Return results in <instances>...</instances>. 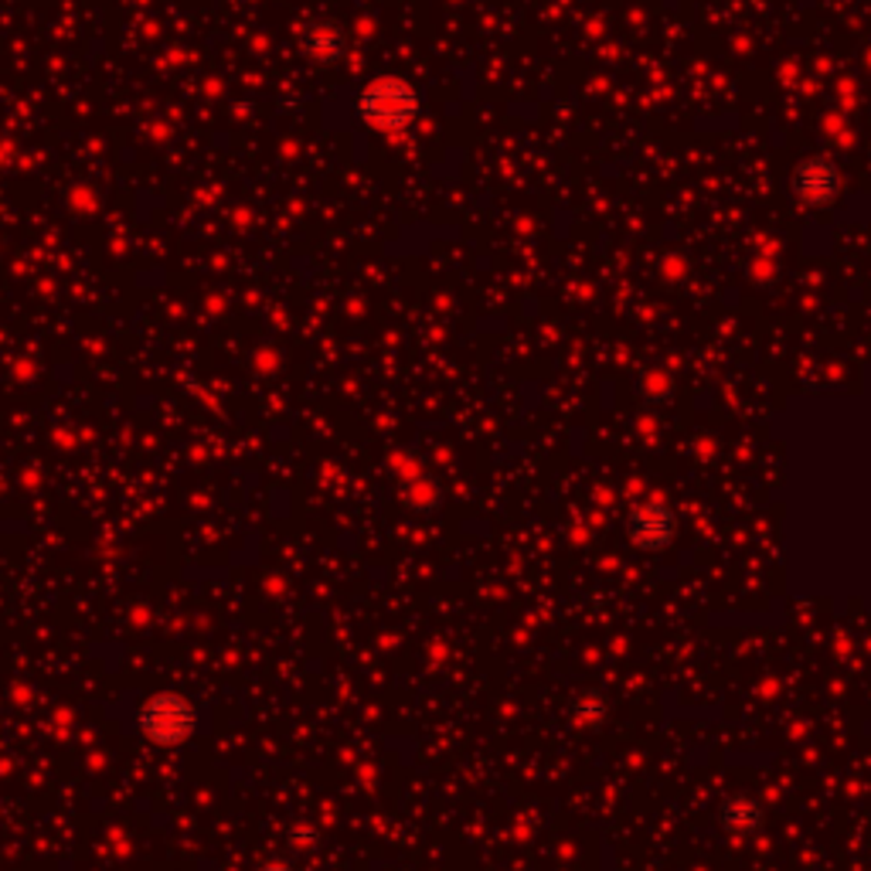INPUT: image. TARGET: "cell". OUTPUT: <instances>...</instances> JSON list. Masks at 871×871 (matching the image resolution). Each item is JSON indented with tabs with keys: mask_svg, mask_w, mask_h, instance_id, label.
I'll use <instances>...</instances> for the list:
<instances>
[{
	"mask_svg": "<svg viewBox=\"0 0 871 871\" xmlns=\"http://www.w3.org/2000/svg\"><path fill=\"white\" fill-rule=\"evenodd\" d=\"M201 725L198 705L181 692H161L137 708V732L150 745H184Z\"/></svg>",
	"mask_w": 871,
	"mask_h": 871,
	"instance_id": "6da1fadb",
	"label": "cell"
},
{
	"mask_svg": "<svg viewBox=\"0 0 871 871\" xmlns=\"http://www.w3.org/2000/svg\"><path fill=\"white\" fill-rule=\"evenodd\" d=\"M358 116L382 133H402L419 116V92L402 79H375L361 89Z\"/></svg>",
	"mask_w": 871,
	"mask_h": 871,
	"instance_id": "7a4b0ae2",
	"label": "cell"
},
{
	"mask_svg": "<svg viewBox=\"0 0 871 871\" xmlns=\"http://www.w3.org/2000/svg\"><path fill=\"white\" fill-rule=\"evenodd\" d=\"M790 184H793V195L803 205L824 208L841 195V171H837V164L827 158H806L793 167Z\"/></svg>",
	"mask_w": 871,
	"mask_h": 871,
	"instance_id": "3957f363",
	"label": "cell"
},
{
	"mask_svg": "<svg viewBox=\"0 0 871 871\" xmlns=\"http://www.w3.org/2000/svg\"><path fill=\"white\" fill-rule=\"evenodd\" d=\"M674 524H677L674 511L661 501H653L630 514V538L647 551H658L674 538Z\"/></svg>",
	"mask_w": 871,
	"mask_h": 871,
	"instance_id": "277c9868",
	"label": "cell"
},
{
	"mask_svg": "<svg viewBox=\"0 0 871 871\" xmlns=\"http://www.w3.org/2000/svg\"><path fill=\"white\" fill-rule=\"evenodd\" d=\"M340 35L337 31L330 27V24H317V27H310L306 35H303V48H306V55L310 58H317V61H330V58H337V51H340Z\"/></svg>",
	"mask_w": 871,
	"mask_h": 871,
	"instance_id": "5b68a950",
	"label": "cell"
},
{
	"mask_svg": "<svg viewBox=\"0 0 871 871\" xmlns=\"http://www.w3.org/2000/svg\"><path fill=\"white\" fill-rule=\"evenodd\" d=\"M725 827L729 831H739V834H753L763 821V811L753 803V800H729L725 803V814H722Z\"/></svg>",
	"mask_w": 871,
	"mask_h": 871,
	"instance_id": "8992f818",
	"label": "cell"
},
{
	"mask_svg": "<svg viewBox=\"0 0 871 871\" xmlns=\"http://www.w3.org/2000/svg\"><path fill=\"white\" fill-rule=\"evenodd\" d=\"M263 871H290V868H272V864H266Z\"/></svg>",
	"mask_w": 871,
	"mask_h": 871,
	"instance_id": "52a82bcc",
	"label": "cell"
}]
</instances>
